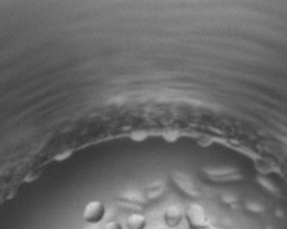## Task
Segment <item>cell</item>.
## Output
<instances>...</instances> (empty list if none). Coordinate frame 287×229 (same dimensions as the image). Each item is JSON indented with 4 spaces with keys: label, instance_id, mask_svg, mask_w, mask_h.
<instances>
[{
    "label": "cell",
    "instance_id": "1",
    "mask_svg": "<svg viewBox=\"0 0 287 229\" xmlns=\"http://www.w3.org/2000/svg\"><path fill=\"white\" fill-rule=\"evenodd\" d=\"M104 216H106V205L99 199L89 201L82 210V220L88 224H99L103 221Z\"/></svg>",
    "mask_w": 287,
    "mask_h": 229
},
{
    "label": "cell",
    "instance_id": "2",
    "mask_svg": "<svg viewBox=\"0 0 287 229\" xmlns=\"http://www.w3.org/2000/svg\"><path fill=\"white\" fill-rule=\"evenodd\" d=\"M185 219H186L190 229L207 224L205 209L202 208L201 205H198V203H191L190 206L185 210Z\"/></svg>",
    "mask_w": 287,
    "mask_h": 229
},
{
    "label": "cell",
    "instance_id": "3",
    "mask_svg": "<svg viewBox=\"0 0 287 229\" xmlns=\"http://www.w3.org/2000/svg\"><path fill=\"white\" fill-rule=\"evenodd\" d=\"M183 217H185V212L175 205L168 206L164 210V223L170 228H176L182 223Z\"/></svg>",
    "mask_w": 287,
    "mask_h": 229
},
{
    "label": "cell",
    "instance_id": "4",
    "mask_svg": "<svg viewBox=\"0 0 287 229\" xmlns=\"http://www.w3.org/2000/svg\"><path fill=\"white\" fill-rule=\"evenodd\" d=\"M146 227V217L143 213L129 214L126 219V228L128 229H145Z\"/></svg>",
    "mask_w": 287,
    "mask_h": 229
},
{
    "label": "cell",
    "instance_id": "5",
    "mask_svg": "<svg viewBox=\"0 0 287 229\" xmlns=\"http://www.w3.org/2000/svg\"><path fill=\"white\" fill-rule=\"evenodd\" d=\"M103 229H123L122 225L119 224L118 221H108L107 224H104Z\"/></svg>",
    "mask_w": 287,
    "mask_h": 229
},
{
    "label": "cell",
    "instance_id": "6",
    "mask_svg": "<svg viewBox=\"0 0 287 229\" xmlns=\"http://www.w3.org/2000/svg\"><path fill=\"white\" fill-rule=\"evenodd\" d=\"M193 229H216V228L207 223V224H204V225H201V227H197V228H193Z\"/></svg>",
    "mask_w": 287,
    "mask_h": 229
}]
</instances>
